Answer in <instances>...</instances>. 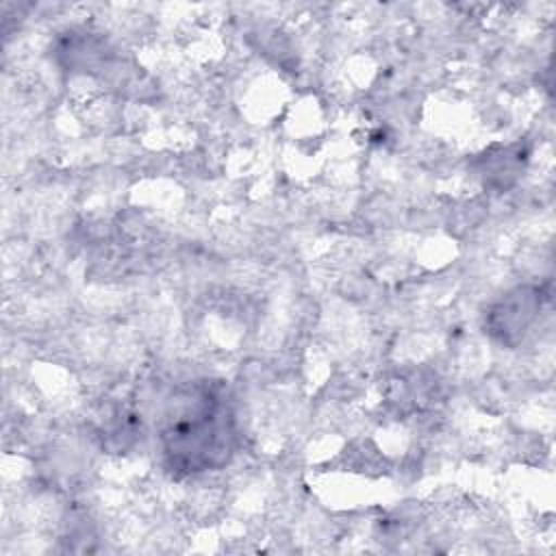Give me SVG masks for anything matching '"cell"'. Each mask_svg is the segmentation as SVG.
Instances as JSON below:
<instances>
[{
	"label": "cell",
	"instance_id": "obj_1",
	"mask_svg": "<svg viewBox=\"0 0 556 556\" xmlns=\"http://www.w3.org/2000/svg\"><path fill=\"white\" fill-rule=\"evenodd\" d=\"M541 308V298L530 289L510 291L493 311H491V330L502 339L508 334H523L532 324L534 315Z\"/></svg>",
	"mask_w": 556,
	"mask_h": 556
}]
</instances>
